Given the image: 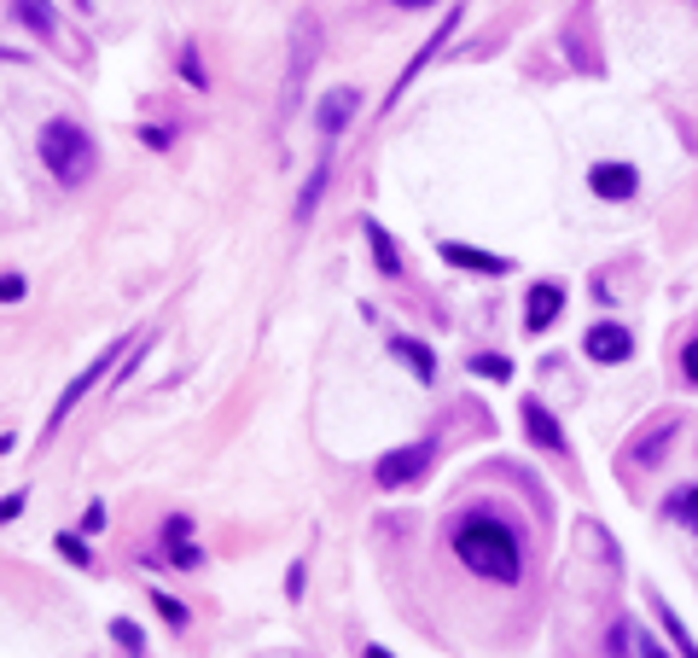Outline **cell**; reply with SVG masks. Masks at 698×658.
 I'll list each match as a JSON object with an SVG mask.
<instances>
[{"mask_svg": "<svg viewBox=\"0 0 698 658\" xmlns=\"http://www.w3.org/2000/svg\"><path fill=\"white\" fill-rule=\"evenodd\" d=\"M111 367H117V350H106V356H99V362L88 367V374H76V379H71V391H64V397L53 402V419H47V437H53V431L64 426V419H71V409H76V402H82V397H88V391H94V385H99V379H106V374H111Z\"/></svg>", "mask_w": 698, "mask_h": 658, "instance_id": "9c48e42d", "label": "cell"}, {"mask_svg": "<svg viewBox=\"0 0 698 658\" xmlns=\"http://www.w3.org/2000/svg\"><path fill=\"white\" fill-rule=\"evenodd\" d=\"M82 7H94V0H82Z\"/></svg>", "mask_w": 698, "mask_h": 658, "instance_id": "836d02e7", "label": "cell"}, {"mask_svg": "<svg viewBox=\"0 0 698 658\" xmlns=\"http://www.w3.org/2000/svg\"><path fill=\"white\" fill-rule=\"evenodd\" d=\"M59 553L71 565H88V543H82V536H71V531H59Z\"/></svg>", "mask_w": 698, "mask_h": 658, "instance_id": "cb8c5ba5", "label": "cell"}, {"mask_svg": "<svg viewBox=\"0 0 698 658\" xmlns=\"http://www.w3.org/2000/svg\"><path fill=\"white\" fill-rule=\"evenodd\" d=\"M24 501H29L24 489H12V496H0V525H12V519L24 513Z\"/></svg>", "mask_w": 698, "mask_h": 658, "instance_id": "d4e9b609", "label": "cell"}, {"mask_svg": "<svg viewBox=\"0 0 698 658\" xmlns=\"http://www.w3.org/2000/svg\"><path fill=\"white\" fill-rule=\"evenodd\" d=\"M663 513H670L675 525H687V531L698 536V484H687V489H675V496L663 501Z\"/></svg>", "mask_w": 698, "mask_h": 658, "instance_id": "ac0fdd59", "label": "cell"}, {"mask_svg": "<svg viewBox=\"0 0 698 658\" xmlns=\"http://www.w3.org/2000/svg\"><path fill=\"white\" fill-rule=\"evenodd\" d=\"M588 187L600 193V198H635V187H640V175L628 170V163H593V175H588Z\"/></svg>", "mask_w": 698, "mask_h": 658, "instance_id": "8fae6325", "label": "cell"}, {"mask_svg": "<svg viewBox=\"0 0 698 658\" xmlns=\"http://www.w3.org/2000/svg\"><path fill=\"white\" fill-rule=\"evenodd\" d=\"M442 263L454 268H472V275H506V257H489V251H472V245H442Z\"/></svg>", "mask_w": 698, "mask_h": 658, "instance_id": "9a60e30c", "label": "cell"}, {"mask_svg": "<svg viewBox=\"0 0 698 658\" xmlns=\"http://www.w3.org/2000/svg\"><path fill=\"white\" fill-rule=\"evenodd\" d=\"M327 175H332V163L320 158V163H315V175H309V187H303V198H297V216H315L320 193H327Z\"/></svg>", "mask_w": 698, "mask_h": 658, "instance_id": "44dd1931", "label": "cell"}, {"mask_svg": "<svg viewBox=\"0 0 698 658\" xmlns=\"http://www.w3.org/2000/svg\"><path fill=\"white\" fill-rule=\"evenodd\" d=\"M583 350H588V362L617 367V362H628V356H635V332H628V327H617V320H600V327H588Z\"/></svg>", "mask_w": 698, "mask_h": 658, "instance_id": "5b68a950", "label": "cell"}, {"mask_svg": "<svg viewBox=\"0 0 698 658\" xmlns=\"http://www.w3.org/2000/svg\"><path fill=\"white\" fill-rule=\"evenodd\" d=\"M658 618H663V630H670V635H675V647H681V653H687V658H698V641H693L687 630H681V618H675V606H663V600H658Z\"/></svg>", "mask_w": 698, "mask_h": 658, "instance_id": "7402d4cb", "label": "cell"}, {"mask_svg": "<svg viewBox=\"0 0 698 658\" xmlns=\"http://www.w3.org/2000/svg\"><path fill=\"white\" fill-rule=\"evenodd\" d=\"M186 531H193V525H186V519L175 513V519H169V565H181V571H193L198 560H204V553L193 548V543H186Z\"/></svg>", "mask_w": 698, "mask_h": 658, "instance_id": "2e32d148", "label": "cell"}, {"mask_svg": "<svg viewBox=\"0 0 698 658\" xmlns=\"http://www.w3.org/2000/svg\"><path fill=\"white\" fill-rule=\"evenodd\" d=\"M524 437L548 454H565V431H559V419L541 409V402H524Z\"/></svg>", "mask_w": 698, "mask_h": 658, "instance_id": "7c38bea8", "label": "cell"}, {"mask_svg": "<svg viewBox=\"0 0 698 658\" xmlns=\"http://www.w3.org/2000/svg\"><path fill=\"white\" fill-rule=\"evenodd\" d=\"M285 595H292V600H297V595H303V560H297V565H292V571H285Z\"/></svg>", "mask_w": 698, "mask_h": 658, "instance_id": "f546056e", "label": "cell"}, {"mask_svg": "<svg viewBox=\"0 0 698 658\" xmlns=\"http://www.w3.org/2000/svg\"><path fill=\"white\" fill-rule=\"evenodd\" d=\"M12 12H19V24H29L36 36H53V29H59V12L47 7V0H19Z\"/></svg>", "mask_w": 698, "mask_h": 658, "instance_id": "d6986e66", "label": "cell"}, {"mask_svg": "<svg viewBox=\"0 0 698 658\" xmlns=\"http://www.w3.org/2000/svg\"><path fill=\"white\" fill-rule=\"evenodd\" d=\"M390 350H396V356H402L407 367H414V379H419V385H431V379H437V356H431V350H425L419 339H407V332H390Z\"/></svg>", "mask_w": 698, "mask_h": 658, "instance_id": "5bb4252c", "label": "cell"}, {"mask_svg": "<svg viewBox=\"0 0 698 658\" xmlns=\"http://www.w3.org/2000/svg\"><path fill=\"white\" fill-rule=\"evenodd\" d=\"M454 24H460V12H449V19H442V29H437V36H431V41H425L419 53H414V64H407V71H402V82H396V88H390V106H396V94H407V82H414V76L425 71V64H431V53H437V47H449Z\"/></svg>", "mask_w": 698, "mask_h": 658, "instance_id": "4fadbf2b", "label": "cell"}, {"mask_svg": "<svg viewBox=\"0 0 698 658\" xmlns=\"http://www.w3.org/2000/svg\"><path fill=\"white\" fill-rule=\"evenodd\" d=\"M181 71H186V82H193V88H204V64H198V53H193V47L181 53Z\"/></svg>", "mask_w": 698, "mask_h": 658, "instance_id": "83f0119b", "label": "cell"}, {"mask_svg": "<svg viewBox=\"0 0 698 658\" xmlns=\"http://www.w3.org/2000/svg\"><path fill=\"white\" fill-rule=\"evenodd\" d=\"M36 151H41L47 175H53L59 187H88L94 170H99V151L88 141V129L64 123V117H53V123L36 134Z\"/></svg>", "mask_w": 698, "mask_h": 658, "instance_id": "7a4b0ae2", "label": "cell"}, {"mask_svg": "<svg viewBox=\"0 0 698 658\" xmlns=\"http://www.w3.org/2000/svg\"><path fill=\"white\" fill-rule=\"evenodd\" d=\"M99 525H106V508H99V501H94V508L82 513V531H99Z\"/></svg>", "mask_w": 698, "mask_h": 658, "instance_id": "4dcf8cb0", "label": "cell"}, {"mask_svg": "<svg viewBox=\"0 0 698 658\" xmlns=\"http://www.w3.org/2000/svg\"><path fill=\"white\" fill-rule=\"evenodd\" d=\"M605 658H670V653H663L635 618H617V623H611V635H605Z\"/></svg>", "mask_w": 698, "mask_h": 658, "instance_id": "52a82bcc", "label": "cell"}, {"mask_svg": "<svg viewBox=\"0 0 698 658\" xmlns=\"http://www.w3.org/2000/svg\"><path fill=\"white\" fill-rule=\"evenodd\" d=\"M681 367H687V379H693V385H698V339H693V344H687V350H681Z\"/></svg>", "mask_w": 698, "mask_h": 658, "instance_id": "f1b7e54d", "label": "cell"}, {"mask_svg": "<svg viewBox=\"0 0 698 658\" xmlns=\"http://www.w3.org/2000/svg\"><path fill=\"white\" fill-rule=\"evenodd\" d=\"M315 53H320V24H315V19H297V36H292V64H285V99H280L285 111L297 106L303 82H309V71H315Z\"/></svg>", "mask_w": 698, "mask_h": 658, "instance_id": "3957f363", "label": "cell"}, {"mask_svg": "<svg viewBox=\"0 0 698 658\" xmlns=\"http://www.w3.org/2000/svg\"><path fill=\"white\" fill-rule=\"evenodd\" d=\"M559 309H565V292H559L553 280H541V285H530V297H524V327L548 332L553 320H559Z\"/></svg>", "mask_w": 698, "mask_h": 658, "instance_id": "30bf717a", "label": "cell"}, {"mask_svg": "<svg viewBox=\"0 0 698 658\" xmlns=\"http://www.w3.org/2000/svg\"><path fill=\"white\" fill-rule=\"evenodd\" d=\"M396 7H407V12H419V7H431V0H396Z\"/></svg>", "mask_w": 698, "mask_h": 658, "instance_id": "1f68e13d", "label": "cell"}, {"mask_svg": "<svg viewBox=\"0 0 698 658\" xmlns=\"http://www.w3.org/2000/svg\"><path fill=\"white\" fill-rule=\"evenodd\" d=\"M454 560H466L489 583H518L524 577V548L506 519L495 513H460L454 519Z\"/></svg>", "mask_w": 698, "mask_h": 658, "instance_id": "6da1fadb", "label": "cell"}, {"mask_svg": "<svg viewBox=\"0 0 698 658\" xmlns=\"http://www.w3.org/2000/svg\"><path fill=\"white\" fill-rule=\"evenodd\" d=\"M675 431H681V419H675V414H663V419H652V426H646V431L635 437V443H628V454H623V461H628V466H658L663 454H670V443H675Z\"/></svg>", "mask_w": 698, "mask_h": 658, "instance_id": "8992f818", "label": "cell"}, {"mask_svg": "<svg viewBox=\"0 0 698 658\" xmlns=\"http://www.w3.org/2000/svg\"><path fill=\"white\" fill-rule=\"evenodd\" d=\"M362 233H367V245H372V263H379V275H396L402 257H396V245H390V233H384L379 222H362Z\"/></svg>", "mask_w": 698, "mask_h": 658, "instance_id": "e0dca14e", "label": "cell"}, {"mask_svg": "<svg viewBox=\"0 0 698 658\" xmlns=\"http://www.w3.org/2000/svg\"><path fill=\"white\" fill-rule=\"evenodd\" d=\"M367 658H390V653H384V647H367Z\"/></svg>", "mask_w": 698, "mask_h": 658, "instance_id": "d6a6232c", "label": "cell"}, {"mask_svg": "<svg viewBox=\"0 0 698 658\" xmlns=\"http://www.w3.org/2000/svg\"><path fill=\"white\" fill-rule=\"evenodd\" d=\"M437 461V443H407V449H390L384 461H379V484L384 489H407V484H419L425 478V466Z\"/></svg>", "mask_w": 698, "mask_h": 658, "instance_id": "277c9868", "label": "cell"}, {"mask_svg": "<svg viewBox=\"0 0 698 658\" xmlns=\"http://www.w3.org/2000/svg\"><path fill=\"white\" fill-rule=\"evenodd\" d=\"M24 285H29L24 275H0V303H19V297H24Z\"/></svg>", "mask_w": 698, "mask_h": 658, "instance_id": "4316f807", "label": "cell"}, {"mask_svg": "<svg viewBox=\"0 0 698 658\" xmlns=\"http://www.w3.org/2000/svg\"><path fill=\"white\" fill-rule=\"evenodd\" d=\"M355 111H362V94H355V88H332L327 99H320L315 129L327 134V146H332V141H338V134H344L350 123H355Z\"/></svg>", "mask_w": 698, "mask_h": 658, "instance_id": "ba28073f", "label": "cell"}, {"mask_svg": "<svg viewBox=\"0 0 698 658\" xmlns=\"http://www.w3.org/2000/svg\"><path fill=\"white\" fill-rule=\"evenodd\" d=\"M111 641H117V647H123L128 658L146 653V635H140V623H134V618H111Z\"/></svg>", "mask_w": 698, "mask_h": 658, "instance_id": "ffe728a7", "label": "cell"}, {"mask_svg": "<svg viewBox=\"0 0 698 658\" xmlns=\"http://www.w3.org/2000/svg\"><path fill=\"white\" fill-rule=\"evenodd\" d=\"M151 606H158V612H163L169 623H175V630H181V623H186V606H181L175 595H158V600H151Z\"/></svg>", "mask_w": 698, "mask_h": 658, "instance_id": "484cf974", "label": "cell"}, {"mask_svg": "<svg viewBox=\"0 0 698 658\" xmlns=\"http://www.w3.org/2000/svg\"><path fill=\"white\" fill-rule=\"evenodd\" d=\"M472 374L478 379H513V362L506 356H472Z\"/></svg>", "mask_w": 698, "mask_h": 658, "instance_id": "603a6c76", "label": "cell"}]
</instances>
